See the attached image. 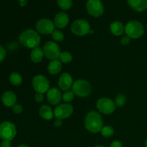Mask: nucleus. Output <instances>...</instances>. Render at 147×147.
<instances>
[{
	"mask_svg": "<svg viewBox=\"0 0 147 147\" xmlns=\"http://www.w3.org/2000/svg\"><path fill=\"white\" fill-rule=\"evenodd\" d=\"M126 102V97L123 94H118L115 98V104L119 107L124 106Z\"/></svg>",
	"mask_w": 147,
	"mask_h": 147,
	"instance_id": "obj_26",
	"label": "nucleus"
},
{
	"mask_svg": "<svg viewBox=\"0 0 147 147\" xmlns=\"http://www.w3.org/2000/svg\"><path fill=\"white\" fill-rule=\"evenodd\" d=\"M70 30L75 35L79 37H82L89 33H91L90 24L88 22L83 19H79L73 22Z\"/></svg>",
	"mask_w": 147,
	"mask_h": 147,
	"instance_id": "obj_6",
	"label": "nucleus"
},
{
	"mask_svg": "<svg viewBox=\"0 0 147 147\" xmlns=\"http://www.w3.org/2000/svg\"><path fill=\"white\" fill-rule=\"evenodd\" d=\"M63 124V121L62 119H56L54 121V125L55 127H60V126H62Z\"/></svg>",
	"mask_w": 147,
	"mask_h": 147,
	"instance_id": "obj_35",
	"label": "nucleus"
},
{
	"mask_svg": "<svg viewBox=\"0 0 147 147\" xmlns=\"http://www.w3.org/2000/svg\"><path fill=\"white\" fill-rule=\"evenodd\" d=\"M130 41H131L130 37L127 35H125L123 36V37L121 38V43L123 45L126 46V45H128L130 43Z\"/></svg>",
	"mask_w": 147,
	"mask_h": 147,
	"instance_id": "obj_30",
	"label": "nucleus"
},
{
	"mask_svg": "<svg viewBox=\"0 0 147 147\" xmlns=\"http://www.w3.org/2000/svg\"><path fill=\"white\" fill-rule=\"evenodd\" d=\"M72 91L78 97H88L91 93L92 88L88 81L83 79H78L73 83Z\"/></svg>",
	"mask_w": 147,
	"mask_h": 147,
	"instance_id": "obj_4",
	"label": "nucleus"
},
{
	"mask_svg": "<svg viewBox=\"0 0 147 147\" xmlns=\"http://www.w3.org/2000/svg\"><path fill=\"white\" fill-rule=\"evenodd\" d=\"M39 115L43 119L47 121L51 120L54 116V111L47 105H42L39 109Z\"/></svg>",
	"mask_w": 147,
	"mask_h": 147,
	"instance_id": "obj_18",
	"label": "nucleus"
},
{
	"mask_svg": "<svg viewBox=\"0 0 147 147\" xmlns=\"http://www.w3.org/2000/svg\"><path fill=\"white\" fill-rule=\"evenodd\" d=\"M69 16L67 13L64 12V11H60V12L57 13L54 18V24L55 27L59 29H63L69 23Z\"/></svg>",
	"mask_w": 147,
	"mask_h": 147,
	"instance_id": "obj_15",
	"label": "nucleus"
},
{
	"mask_svg": "<svg viewBox=\"0 0 147 147\" xmlns=\"http://www.w3.org/2000/svg\"><path fill=\"white\" fill-rule=\"evenodd\" d=\"M73 84V78L69 73H63L59 78L58 86L61 90H63V91L69 90V89L72 88Z\"/></svg>",
	"mask_w": 147,
	"mask_h": 147,
	"instance_id": "obj_14",
	"label": "nucleus"
},
{
	"mask_svg": "<svg viewBox=\"0 0 147 147\" xmlns=\"http://www.w3.org/2000/svg\"><path fill=\"white\" fill-rule=\"evenodd\" d=\"M94 147H106V146H102V145H96V146H95Z\"/></svg>",
	"mask_w": 147,
	"mask_h": 147,
	"instance_id": "obj_38",
	"label": "nucleus"
},
{
	"mask_svg": "<svg viewBox=\"0 0 147 147\" xmlns=\"http://www.w3.org/2000/svg\"><path fill=\"white\" fill-rule=\"evenodd\" d=\"M17 147H30V146H27V144H20V145H19Z\"/></svg>",
	"mask_w": 147,
	"mask_h": 147,
	"instance_id": "obj_37",
	"label": "nucleus"
},
{
	"mask_svg": "<svg viewBox=\"0 0 147 147\" xmlns=\"http://www.w3.org/2000/svg\"><path fill=\"white\" fill-rule=\"evenodd\" d=\"M127 2L132 9L138 12L147 9V0H127Z\"/></svg>",
	"mask_w": 147,
	"mask_h": 147,
	"instance_id": "obj_17",
	"label": "nucleus"
},
{
	"mask_svg": "<svg viewBox=\"0 0 147 147\" xmlns=\"http://www.w3.org/2000/svg\"><path fill=\"white\" fill-rule=\"evenodd\" d=\"M52 37L57 42H62L64 40V34L59 30H55L52 33Z\"/></svg>",
	"mask_w": 147,
	"mask_h": 147,
	"instance_id": "obj_28",
	"label": "nucleus"
},
{
	"mask_svg": "<svg viewBox=\"0 0 147 147\" xmlns=\"http://www.w3.org/2000/svg\"><path fill=\"white\" fill-rule=\"evenodd\" d=\"M96 107L100 113L105 115H110L116 110L115 102L108 98H101L96 103Z\"/></svg>",
	"mask_w": 147,
	"mask_h": 147,
	"instance_id": "obj_9",
	"label": "nucleus"
},
{
	"mask_svg": "<svg viewBox=\"0 0 147 147\" xmlns=\"http://www.w3.org/2000/svg\"><path fill=\"white\" fill-rule=\"evenodd\" d=\"M59 59L63 63H70L73 60V56L68 52H63L60 54Z\"/></svg>",
	"mask_w": 147,
	"mask_h": 147,
	"instance_id": "obj_25",
	"label": "nucleus"
},
{
	"mask_svg": "<svg viewBox=\"0 0 147 147\" xmlns=\"http://www.w3.org/2000/svg\"><path fill=\"white\" fill-rule=\"evenodd\" d=\"M32 87L36 93L44 94L50 89V82L45 76L37 75L32 79Z\"/></svg>",
	"mask_w": 147,
	"mask_h": 147,
	"instance_id": "obj_8",
	"label": "nucleus"
},
{
	"mask_svg": "<svg viewBox=\"0 0 147 147\" xmlns=\"http://www.w3.org/2000/svg\"><path fill=\"white\" fill-rule=\"evenodd\" d=\"M146 29H147V24H146Z\"/></svg>",
	"mask_w": 147,
	"mask_h": 147,
	"instance_id": "obj_40",
	"label": "nucleus"
},
{
	"mask_svg": "<svg viewBox=\"0 0 147 147\" xmlns=\"http://www.w3.org/2000/svg\"><path fill=\"white\" fill-rule=\"evenodd\" d=\"M17 96L14 92L8 90L3 93L1 96L2 103L7 107H12L17 103Z\"/></svg>",
	"mask_w": 147,
	"mask_h": 147,
	"instance_id": "obj_16",
	"label": "nucleus"
},
{
	"mask_svg": "<svg viewBox=\"0 0 147 147\" xmlns=\"http://www.w3.org/2000/svg\"><path fill=\"white\" fill-rule=\"evenodd\" d=\"M47 100L51 105H58L63 100V94L57 88H52L47 92Z\"/></svg>",
	"mask_w": 147,
	"mask_h": 147,
	"instance_id": "obj_13",
	"label": "nucleus"
},
{
	"mask_svg": "<svg viewBox=\"0 0 147 147\" xmlns=\"http://www.w3.org/2000/svg\"><path fill=\"white\" fill-rule=\"evenodd\" d=\"M57 4L61 9L67 10L71 8L73 0H57Z\"/></svg>",
	"mask_w": 147,
	"mask_h": 147,
	"instance_id": "obj_24",
	"label": "nucleus"
},
{
	"mask_svg": "<svg viewBox=\"0 0 147 147\" xmlns=\"http://www.w3.org/2000/svg\"><path fill=\"white\" fill-rule=\"evenodd\" d=\"M12 111H14V113H15L16 114H20L23 111V107L22 105L19 104V103H16L15 105L12 106Z\"/></svg>",
	"mask_w": 147,
	"mask_h": 147,
	"instance_id": "obj_29",
	"label": "nucleus"
},
{
	"mask_svg": "<svg viewBox=\"0 0 147 147\" xmlns=\"http://www.w3.org/2000/svg\"><path fill=\"white\" fill-rule=\"evenodd\" d=\"M125 32L131 39L140 38L144 34V27L140 22L131 20L125 26Z\"/></svg>",
	"mask_w": 147,
	"mask_h": 147,
	"instance_id": "obj_3",
	"label": "nucleus"
},
{
	"mask_svg": "<svg viewBox=\"0 0 147 147\" xmlns=\"http://www.w3.org/2000/svg\"><path fill=\"white\" fill-rule=\"evenodd\" d=\"M6 56V51L4 47L1 45H0V63L4 60Z\"/></svg>",
	"mask_w": 147,
	"mask_h": 147,
	"instance_id": "obj_32",
	"label": "nucleus"
},
{
	"mask_svg": "<svg viewBox=\"0 0 147 147\" xmlns=\"http://www.w3.org/2000/svg\"><path fill=\"white\" fill-rule=\"evenodd\" d=\"M110 30L113 35L120 36L125 32V27L121 22L115 21L111 24Z\"/></svg>",
	"mask_w": 147,
	"mask_h": 147,
	"instance_id": "obj_19",
	"label": "nucleus"
},
{
	"mask_svg": "<svg viewBox=\"0 0 147 147\" xmlns=\"http://www.w3.org/2000/svg\"><path fill=\"white\" fill-rule=\"evenodd\" d=\"M62 69V63L59 60H51L47 66V70L51 75L55 76L58 74Z\"/></svg>",
	"mask_w": 147,
	"mask_h": 147,
	"instance_id": "obj_20",
	"label": "nucleus"
},
{
	"mask_svg": "<svg viewBox=\"0 0 147 147\" xmlns=\"http://www.w3.org/2000/svg\"><path fill=\"white\" fill-rule=\"evenodd\" d=\"M100 134L105 138L111 137L114 134V129L111 126H105L102 128Z\"/></svg>",
	"mask_w": 147,
	"mask_h": 147,
	"instance_id": "obj_23",
	"label": "nucleus"
},
{
	"mask_svg": "<svg viewBox=\"0 0 147 147\" xmlns=\"http://www.w3.org/2000/svg\"><path fill=\"white\" fill-rule=\"evenodd\" d=\"M22 77L19 73H12L9 76V82L15 86H19L22 83Z\"/></svg>",
	"mask_w": 147,
	"mask_h": 147,
	"instance_id": "obj_22",
	"label": "nucleus"
},
{
	"mask_svg": "<svg viewBox=\"0 0 147 147\" xmlns=\"http://www.w3.org/2000/svg\"><path fill=\"white\" fill-rule=\"evenodd\" d=\"M34 100L38 103H41L44 100V96H43L42 93H36V94L34 95Z\"/></svg>",
	"mask_w": 147,
	"mask_h": 147,
	"instance_id": "obj_31",
	"label": "nucleus"
},
{
	"mask_svg": "<svg viewBox=\"0 0 147 147\" xmlns=\"http://www.w3.org/2000/svg\"><path fill=\"white\" fill-rule=\"evenodd\" d=\"M84 124L86 129L91 133L100 132L103 127V121L101 115L95 111H90L85 118Z\"/></svg>",
	"mask_w": 147,
	"mask_h": 147,
	"instance_id": "obj_1",
	"label": "nucleus"
},
{
	"mask_svg": "<svg viewBox=\"0 0 147 147\" xmlns=\"http://www.w3.org/2000/svg\"><path fill=\"white\" fill-rule=\"evenodd\" d=\"M86 7L88 14L94 17H100L104 12V7L100 0H88Z\"/></svg>",
	"mask_w": 147,
	"mask_h": 147,
	"instance_id": "obj_11",
	"label": "nucleus"
},
{
	"mask_svg": "<svg viewBox=\"0 0 147 147\" xmlns=\"http://www.w3.org/2000/svg\"><path fill=\"white\" fill-rule=\"evenodd\" d=\"M17 134V128L10 121H4L0 123V139L10 141L14 139Z\"/></svg>",
	"mask_w": 147,
	"mask_h": 147,
	"instance_id": "obj_5",
	"label": "nucleus"
},
{
	"mask_svg": "<svg viewBox=\"0 0 147 147\" xmlns=\"http://www.w3.org/2000/svg\"><path fill=\"white\" fill-rule=\"evenodd\" d=\"M35 27L37 32L47 35L53 32L55 26L54 22L51 21L49 19L42 18L37 22Z\"/></svg>",
	"mask_w": 147,
	"mask_h": 147,
	"instance_id": "obj_10",
	"label": "nucleus"
},
{
	"mask_svg": "<svg viewBox=\"0 0 147 147\" xmlns=\"http://www.w3.org/2000/svg\"></svg>",
	"mask_w": 147,
	"mask_h": 147,
	"instance_id": "obj_41",
	"label": "nucleus"
},
{
	"mask_svg": "<svg viewBox=\"0 0 147 147\" xmlns=\"http://www.w3.org/2000/svg\"><path fill=\"white\" fill-rule=\"evenodd\" d=\"M44 55L47 59L51 60H58L60 57L61 51L58 45L53 41H49L43 46Z\"/></svg>",
	"mask_w": 147,
	"mask_h": 147,
	"instance_id": "obj_7",
	"label": "nucleus"
},
{
	"mask_svg": "<svg viewBox=\"0 0 147 147\" xmlns=\"http://www.w3.org/2000/svg\"><path fill=\"white\" fill-rule=\"evenodd\" d=\"M19 1H20V5L21 6H24L27 4V1L26 0H19Z\"/></svg>",
	"mask_w": 147,
	"mask_h": 147,
	"instance_id": "obj_36",
	"label": "nucleus"
},
{
	"mask_svg": "<svg viewBox=\"0 0 147 147\" xmlns=\"http://www.w3.org/2000/svg\"><path fill=\"white\" fill-rule=\"evenodd\" d=\"M73 113V107L70 103H63L55 109L54 116L56 119H65L70 117Z\"/></svg>",
	"mask_w": 147,
	"mask_h": 147,
	"instance_id": "obj_12",
	"label": "nucleus"
},
{
	"mask_svg": "<svg viewBox=\"0 0 147 147\" xmlns=\"http://www.w3.org/2000/svg\"><path fill=\"white\" fill-rule=\"evenodd\" d=\"M0 147H11V142L10 141L3 140L0 144Z\"/></svg>",
	"mask_w": 147,
	"mask_h": 147,
	"instance_id": "obj_33",
	"label": "nucleus"
},
{
	"mask_svg": "<svg viewBox=\"0 0 147 147\" xmlns=\"http://www.w3.org/2000/svg\"><path fill=\"white\" fill-rule=\"evenodd\" d=\"M20 43L24 47L30 49L38 47L40 44V36L37 31L32 29L23 31L19 37Z\"/></svg>",
	"mask_w": 147,
	"mask_h": 147,
	"instance_id": "obj_2",
	"label": "nucleus"
},
{
	"mask_svg": "<svg viewBox=\"0 0 147 147\" xmlns=\"http://www.w3.org/2000/svg\"><path fill=\"white\" fill-rule=\"evenodd\" d=\"M110 147H123V144L120 141H113L111 144Z\"/></svg>",
	"mask_w": 147,
	"mask_h": 147,
	"instance_id": "obj_34",
	"label": "nucleus"
},
{
	"mask_svg": "<svg viewBox=\"0 0 147 147\" xmlns=\"http://www.w3.org/2000/svg\"><path fill=\"white\" fill-rule=\"evenodd\" d=\"M75 94L73 91H70V90H67V91H65L63 94V100L65 103H68L70 102L73 101V100L74 99Z\"/></svg>",
	"mask_w": 147,
	"mask_h": 147,
	"instance_id": "obj_27",
	"label": "nucleus"
},
{
	"mask_svg": "<svg viewBox=\"0 0 147 147\" xmlns=\"http://www.w3.org/2000/svg\"><path fill=\"white\" fill-rule=\"evenodd\" d=\"M44 57V52L42 49L40 48V47L33 49L30 53V58L32 61L34 63H40Z\"/></svg>",
	"mask_w": 147,
	"mask_h": 147,
	"instance_id": "obj_21",
	"label": "nucleus"
},
{
	"mask_svg": "<svg viewBox=\"0 0 147 147\" xmlns=\"http://www.w3.org/2000/svg\"><path fill=\"white\" fill-rule=\"evenodd\" d=\"M145 147H147V139H146V142H145Z\"/></svg>",
	"mask_w": 147,
	"mask_h": 147,
	"instance_id": "obj_39",
	"label": "nucleus"
}]
</instances>
